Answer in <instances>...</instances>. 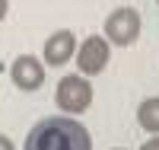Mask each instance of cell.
<instances>
[{"label": "cell", "mask_w": 159, "mask_h": 150, "mask_svg": "<svg viewBox=\"0 0 159 150\" xmlns=\"http://www.w3.org/2000/svg\"><path fill=\"white\" fill-rule=\"evenodd\" d=\"M22 150H92L89 131L76 118H42L38 125L25 134Z\"/></svg>", "instance_id": "1"}, {"label": "cell", "mask_w": 159, "mask_h": 150, "mask_svg": "<svg viewBox=\"0 0 159 150\" xmlns=\"http://www.w3.org/2000/svg\"><path fill=\"white\" fill-rule=\"evenodd\" d=\"M140 13L134 7H118L111 10L108 16H105V38H108V45H118V48H127L134 45L140 38Z\"/></svg>", "instance_id": "2"}, {"label": "cell", "mask_w": 159, "mask_h": 150, "mask_svg": "<svg viewBox=\"0 0 159 150\" xmlns=\"http://www.w3.org/2000/svg\"><path fill=\"white\" fill-rule=\"evenodd\" d=\"M54 99H57V105L64 109V112L80 115V112H86L89 102H92V83H89L83 74H70V77H64L61 83H57Z\"/></svg>", "instance_id": "3"}, {"label": "cell", "mask_w": 159, "mask_h": 150, "mask_svg": "<svg viewBox=\"0 0 159 150\" xmlns=\"http://www.w3.org/2000/svg\"><path fill=\"white\" fill-rule=\"evenodd\" d=\"M108 58H111V45H108V38L105 35H89L80 42L76 54H73V61L80 67V74L83 77H96L102 74L105 67H108Z\"/></svg>", "instance_id": "4"}, {"label": "cell", "mask_w": 159, "mask_h": 150, "mask_svg": "<svg viewBox=\"0 0 159 150\" xmlns=\"http://www.w3.org/2000/svg\"><path fill=\"white\" fill-rule=\"evenodd\" d=\"M10 80L22 93H35L45 83V64L38 58H32V54H19V58L13 61V67H10Z\"/></svg>", "instance_id": "5"}, {"label": "cell", "mask_w": 159, "mask_h": 150, "mask_svg": "<svg viewBox=\"0 0 159 150\" xmlns=\"http://www.w3.org/2000/svg\"><path fill=\"white\" fill-rule=\"evenodd\" d=\"M73 54H76V35H73L70 29H61V32H54V35L45 42L42 58H45V64H51V67H64Z\"/></svg>", "instance_id": "6"}, {"label": "cell", "mask_w": 159, "mask_h": 150, "mask_svg": "<svg viewBox=\"0 0 159 150\" xmlns=\"http://www.w3.org/2000/svg\"><path fill=\"white\" fill-rule=\"evenodd\" d=\"M137 121H140L143 131L159 134V96H150V99L140 102V109H137Z\"/></svg>", "instance_id": "7"}, {"label": "cell", "mask_w": 159, "mask_h": 150, "mask_svg": "<svg viewBox=\"0 0 159 150\" xmlns=\"http://www.w3.org/2000/svg\"><path fill=\"white\" fill-rule=\"evenodd\" d=\"M140 150H159V134H156V138H150V141H147V144H143Z\"/></svg>", "instance_id": "8"}, {"label": "cell", "mask_w": 159, "mask_h": 150, "mask_svg": "<svg viewBox=\"0 0 159 150\" xmlns=\"http://www.w3.org/2000/svg\"><path fill=\"white\" fill-rule=\"evenodd\" d=\"M0 150H16V147H13L10 138H3V134H0Z\"/></svg>", "instance_id": "9"}, {"label": "cell", "mask_w": 159, "mask_h": 150, "mask_svg": "<svg viewBox=\"0 0 159 150\" xmlns=\"http://www.w3.org/2000/svg\"><path fill=\"white\" fill-rule=\"evenodd\" d=\"M7 10H10V0H0V19L7 16Z\"/></svg>", "instance_id": "10"}, {"label": "cell", "mask_w": 159, "mask_h": 150, "mask_svg": "<svg viewBox=\"0 0 159 150\" xmlns=\"http://www.w3.org/2000/svg\"><path fill=\"white\" fill-rule=\"evenodd\" d=\"M156 3H159V0H156Z\"/></svg>", "instance_id": "11"}]
</instances>
